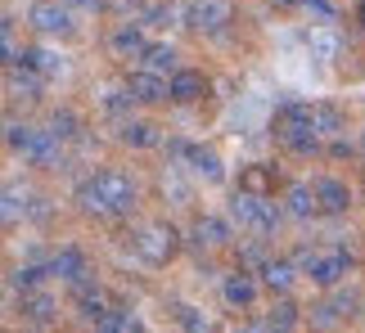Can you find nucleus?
Instances as JSON below:
<instances>
[{
    "instance_id": "obj_21",
    "label": "nucleus",
    "mask_w": 365,
    "mask_h": 333,
    "mask_svg": "<svg viewBox=\"0 0 365 333\" xmlns=\"http://www.w3.org/2000/svg\"><path fill=\"white\" fill-rule=\"evenodd\" d=\"M266 284H271V288H289L293 284V266H289V261H271V266H266Z\"/></svg>"
},
{
    "instance_id": "obj_33",
    "label": "nucleus",
    "mask_w": 365,
    "mask_h": 333,
    "mask_svg": "<svg viewBox=\"0 0 365 333\" xmlns=\"http://www.w3.org/2000/svg\"><path fill=\"white\" fill-rule=\"evenodd\" d=\"M122 5H135V0H122Z\"/></svg>"
},
{
    "instance_id": "obj_15",
    "label": "nucleus",
    "mask_w": 365,
    "mask_h": 333,
    "mask_svg": "<svg viewBox=\"0 0 365 333\" xmlns=\"http://www.w3.org/2000/svg\"><path fill=\"white\" fill-rule=\"evenodd\" d=\"M252 297H257V284H252L248 275L226 280V302H230V307H252Z\"/></svg>"
},
{
    "instance_id": "obj_13",
    "label": "nucleus",
    "mask_w": 365,
    "mask_h": 333,
    "mask_svg": "<svg viewBox=\"0 0 365 333\" xmlns=\"http://www.w3.org/2000/svg\"><path fill=\"white\" fill-rule=\"evenodd\" d=\"M185 158H190V171L194 176H207V180L226 176V171H221V158L212 154V149H185Z\"/></svg>"
},
{
    "instance_id": "obj_8",
    "label": "nucleus",
    "mask_w": 365,
    "mask_h": 333,
    "mask_svg": "<svg viewBox=\"0 0 365 333\" xmlns=\"http://www.w3.org/2000/svg\"><path fill=\"white\" fill-rule=\"evenodd\" d=\"M50 270L63 275L68 284H86V257H81L77 248H59V253H54V261H50Z\"/></svg>"
},
{
    "instance_id": "obj_34",
    "label": "nucleus",
    "mask_w": 365,
    "mask_h": 333,
    "mask_svg": "<svg viewBox=\"0 0 365 333\" xmlns=\"http://www.w3.org/2000/svg\"><path fill=\"white\" fill-rule=\"evenodd\" d=\"M361 18H365V5H361Z\"/></svg>"
},
{
    "instance_id": "obj_17",
    "label": "nucleus",
    "mask_w": 365,
    "mask_h": 333,
    "mask_svg": "<svg viewBox=\"0 0 365 333\" xmlns=\"http://www.w3.org/2000/svg\"><path fill=\"white\" fill-rule=\"evenodd\" d=\"M27 63H32V68H41V73H46V77H54V73H63V54H54V50H32V54H27Z\"/></svg>"
},
{
    "instance_id": "obj_2",
    "label": "nucleus",
    "mask_w": 365,
    "mask_h": 333,
    "mask_svg": "<svg viewBox=\"0 0 365 333\" xmlns=\"http://www.w3.org/2000/svg\"><path fill=\"white\" fill-rule=\"evenodd\" d=\"M230 216L240 221V226H248V230H262V234L279 226V212H275V203L257 199V194H240V199L230 203Z\"/></svg>"
},
{
    "instance_id": "obj_31",
    "label": "nucleus",
    "mask_w": 365,
    "mask_h": 333,
    "mask_svg": "<svg viewBox=\"0 0 365 333\" xmlns=\"http://www.w3.org/2000/svg\"><path fill=\"white\" fill-rule=\"evenodd\" d=\"M68 5H77V9H100V0H68Z\"/></svg>"
},
{
    "instance_id": "obj_29",
    "label": "nucleus",
    "mask_w": 365,
    "mask_h": 333,
    "mask_svg": "<svg viewBox=\"0 0 365 333\" xmlns=\"http://www.w3.org/2000/svg\"><path fill=\"white\" fill-rule=\"evenodd\" d=\"M302 5H307V9H312V14H316V18H329V14H334V9H329V0H302Z\"/></svg>"
},
{
    "instance_id": "obj_9",
    "label": "nucleus",
    "mask_w": 365,
    "mask_h": 333,
    "mask_svg": "<svg viewBox=\"0 0 365 333\" xmlns=\"http://www.w3.org/2000/svg\"><path fill=\"white\" fill-rule=\"evenodd\" d=\"M316 203L325 207V212H347V203H352V194H347L343 180H316Z\"/></svg>"
},
{
    "instance_id": "obj_11",
    "label": "nucleus",
    "mask_w": 365,
    "mask_h": 333,
    "mask_svg": "<svg viewBox=\"0 0 365 333\" xmlns=\"http://www.w3.org/2000/svg\"><path fill=\"white\" fill-rule=\"evenodd\" d=\"M23 158H32V162H41V166L59 162V135H54V131H36V140L27 144Z\"/></svg>"
},
{
    "instance_id": "obj_28",
    "label": "nucleus",
    "mask_w": 365,
    "mask_h": 333,
    "mask_svg": "<svg viewBox=\"0 0 365 333\" xmlns=\"http://www.w3.org/2000/svg\"><path fill=\"white\" fill-rule=\"evenodd\" d=\"M126 104H131V95H118V90H113V95H108V100H104V108H108V113H122Z\"/></svg>"
},
{
    "instance_id": "obj_5",
    "label": "nucleus",
    "mask_w": 365,
    "mask_h": 333,
    "mask_svg": "<svg viewBox=\"0 0 365 333\" xmlns=\"http://www.w3.org/2000/svg\"><path fill=\"white\" fill-rule=\"evenodd\" d=\"M226 18H230L226 0H194L190 5V27H199V32H217Z\"/></svg>"
},
{
    "instance_id": "obj_25",
    "label": "nucleus",
    "mask_w": 365,
    "mask_h": 333,
    "mask_svg": "<svg viewBox=\"0 0 365 333\" xmlns=\"http://www.w3.org/2000/svg\"><path fill=\"white\" fill-rule=\"evenodd\" d=\"M36 140V127H9V144L19 149V154H27V144Z\"/></svg>"
},
{
    "instance_id": "obj_30",
    "label": "nucleus",
    "mask_w": 365,
    "mask_h": 333,
    "mask_svg": "<svg viewBox=\"0 0 365 333\" xmlns=\"http://www.w3.org/2000/svg\"><path fill=\"white\" fill-rule=\"evenodd\" d=\"M36 280H41V270H36V266H23L19 275H14V284H36Z\"/></svg>"
},
{
    "instance_id": "obj_19",
    "label": "nucleus",
    "mask_w": 365,
    "mask_h": 333,
    "mask_svg": "<svg viewBox=\"0 0 365 333\" xmlns=\"http://www.w3.org/2000/svg\"><path fill=\"white\" fill-rule=\"evenodd\" d=\"M312 207H316V189H302L298 185V189L289 194V212L293 216H312Z\"/></svg>"
},
{
    "instance_id": "obj_23",
    "label": "nucleus",
    "mask_w": 365,
    "mask_h": 333,
    "mask_svg": "<svg viewBox=\"0 0 365 333\" xmlns=\"http://www.w3.org/2000/svg\"><path fill=\"white\" fill-rule=\"evenodd\" d=\"M9 90H14V95L23 90V100H36L41 81H36V77H19V68H14V73H9Z\"/></svg>"
},
{
    "instance_id": "obj_24",
    "label": "nucleus",
    "mask_w": 365,
    "mask_h": 333,
    "mask_svg": "<svg viewBox=\"0 0 365 333\" xmlns=\"http://www.w3.org/2000/svg\"><path fill=\"white\" fill-rule=\"evenodd\" d=\"M23 315H32V320H50V297H46V293L27 297V302H23Z\"/></svg>"
},
{
    "instance_id": "obj_6",
    "label": "nucleus",
    "mask_w": 365,
    "mask_h": 333,
    "mask_svg": "<svg viewBox=\"0 0 365 333\" xmlns=\"http://www.w3.org/2000/svg\"><path fill=\"white\" fill-rule=\"evenodd\" d=\"M307 266H312V280L316 284H339L343 275H347V266H352V257L347 253H329V257H307Z\"/></svg>"
},
{
    "instance_id": "obj_20",
    "label": "nucleus",
    "mask_w": 365,
    "mask_h": 333,
    "mask_svg": "<svg viewBox=\"0 0 365 333\" xmlns=\"http://www.w3.org/2000/svg\"><path fill=\"white\" fill-rule=\"evenodd\" d=\"M312 122H316V131H320V135H329V131H339V108H329V104H320V108H312Z\"/></svg>"
},
{
    "instance_id": "obj_26",
    "label": "nucleus",
    "mask_w": 365,
    "mask_h": 333,
    "mask_svg": "<svg viewBox=\"0 0 365 333\" xmlns=\"http://www.w3.org/2000/svg\"><path fill=\"white\" fill-rule=\"evenodd\" d=\"M293 320H298V315H293V307L284 302V307H275V315H271V329H279V333H289L293 329Z\"/></svg>"
},
{
    "instance_id": "obj_10",
    "label": "nucleus",
    "mask_w": 365,
    "mask_h": 333,
    "mask_svg": "<svg viewBox=\"0 0 365 333\" xmlns=\"http://www.w3.org/2000/svg\"><path fill=\"white\" fill-rule=\"evenodd\" d=\"M207 90V81H203V73H180L172 77V100H180V104H190V100H199V95Z\"/></svg>"
},
{
    "instance_id": "obj_4",
    "label": "nucleus",
    "mask_w": 365,
    "mask_h": 333,
    "mask_svg": "<svg viewBox=\"0 0 365 333\" xmlns=\"http://www.w3.org/2000/svg\"><path fill=\"white\" fill-rule=\"evenodd\" d=\"M32 23L46 36H68L73 32V14H68V5H59V0H41V5H32Z\"/></svg>"
},
{
    "instance_id": "obj_3",
    "label": "nucleus",
    "mask_w": 365,
    "mask_h": 333,
    "mask_svg": "<svg viewBox=\"0 0 365 333\" xmlns=\"http://www.w3.org/2000/svg\"><path fill=\"white\" fill-rule=\"evenodd\" d=\"M131 248H135V253L145 257V261H163V257L176 248V234L167 230V226H135Z\"/></svg>"
},
{
    "instance_id": "obj_22",
    "label": "nucleus",
    "mask_w": 365,
    "mask_h": 333,
    "mask_svg": "<svg viewBox=\"0 0 365 333\" xmlns=\"http://www.w3.org/2000/svg\"><path fill=\"white\" fill-rule=\"evenodd\" d=\"M131 329H135V320L126 311H113V315H104V320H100V333H131Z\"/></svg>"
},
{
    "instance_id": "obj_12",
    "label": "nucleus",
    "mask_w": 365,
    "mask_h": 333,
    "mask_svg": "<svg viewBox=\"0 0 365 333\" xmlns=\"http://www.w3.org/2000/svg\"><path fill=\"white\" fill-rule=\"evenodd\" d=\"M145 73H158V77H167V73H180V68H176V50L172 46H149L145 50Z\"/></svg>"
},
{
    "instance_id": "obj_1",
    "label": "nucleus",
    "mask_w": 365,
    "mask_h": 333,
    "mask_svg": "<svg viewBox=\"0 0 365 333\" xmlns=\"http://www.w3.org/2000/svg\"><path fill=\"white\" fill-rule=\"evenodd\" d=\"M77 199H81V207H86V212L122 216V212H131V203H135V185H131L122 171H95L86 185L77 189Z\"/></svg>"
},
{
    "instance_id": "obj_14",
    "label": "nucleus",
    "mask_w": 365,
    "mask_h": 333,
    "mask_svg": "<svg viewBox=\"0 0 365 333\" xmlns=\"http://www.w3.org/2000/svg\"><path fill=\"white\" fill-rule=\"evenodd\" d=\"M113 50L122 54V59H135V54H145V36H140V27H122V32H113Z\"/></svg>"
},
{
    "instance_id": "obj_32",
    "label": "nucleus",
    "mask_w": 365,
    "mask_h": 333,
    "mask_svg": "<svg viewBox=\"0 0 365 333\" xmlns=\"http://www.w3.org/2000/svg\"><path fill=\"white\" fill-rule=\"evenodd\" d=\"M240 333H266V329H240Z\"/></svg>"
},
{
    "instance_id": "obj_16",
    "label": "nucleus",
    "mask_w": 365,
    "mask_h": 333,
    "mask_svg": "<svg viewBox=\"0 0 365 333\" xmlns=\"http://www.w3.org/2000/svg\"><path fill=\"white\" fill-rule=\"evenodd\" d=\"M122 140L135 144V149H149V144H158V135H153L149 122H126V127H122Z\"/></svg>"
},
{
    "instance_id": "obj_27",
    "label": "nucleus",
    "mask_w": 365,
    "mask_h": 333,
    "mask_svg": "<svg viewBox=\"0 0 365 333\" xmlns=\"http://www.w3.org/2000/svg\"><path fill=\"white\" fill-rule=\"evenodd\" d=\"M73 127H77L73 113H54V135H73Z\"/></svg>"
},
{
    "instance_id": "obj_18",
    "label": "nucleus",
    "mask_w": 365,
    "mask_h": 333,
    "mask_svg": "<svg viewBox=\"0 0 365 333\" xmlns=\"http://www.w3.org/2000/svg\"><path fill=\"white\" fill-rule=\"evenodd\" d=\"M194 234H199L203 243H226L230 239V226H226V221H217V216H207V221H199V230H194Z\"/></svg>"
},
{
    "instance_id": "obj_35",
    "label": "nucleus",
    "mask_w": 365,
    "mask_h": 333,
    "mask_svg": "<svg viewBox=\"0 0 365 333\" xmlns=\"http://www.w3.org/2000/svg\"><path fill=\"white\" fill-rule=\"evenodd\" d=\"M131 333H140V324H135V329H131Z\"/></svg>"
},
{
    "instance_id": "obj_7",
    "label": "nucleus",
    "mask_w": 365,
    "mask_h": 333,
    "mask_svg": "<svg viewBox=\"0 0 365 333\" xmlns=\"http://www.w3.org/2000/svg\"><path fill=\"white\" fill-rule=\"evenodd\" d=\"M167 95H172V81H163L158 73H135L131 77V100L158 104V100H167Z\"/></svg>"
}]
</instances>
